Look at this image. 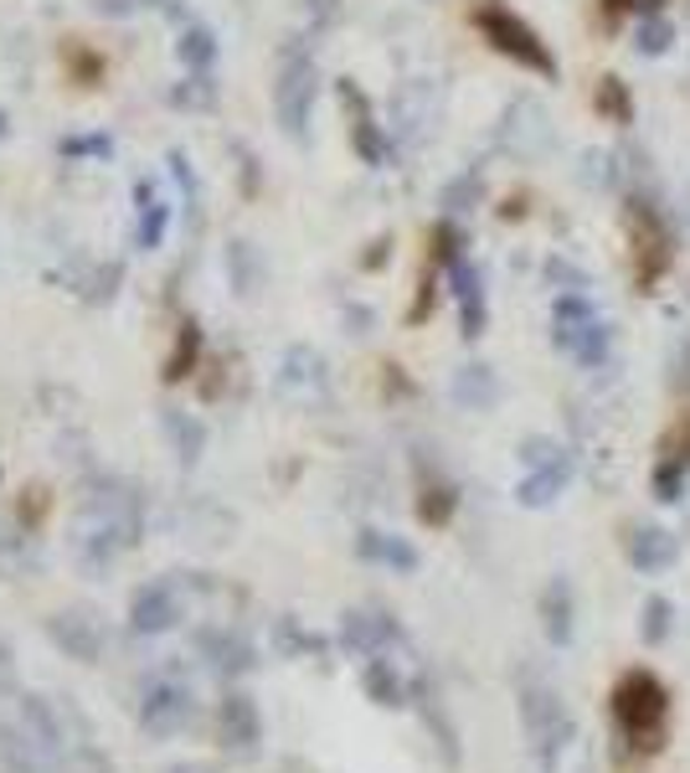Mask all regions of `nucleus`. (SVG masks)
<instances>
[{"label":"nucleus","instance_id":"7","mask_svg":"<svg viewBox=\"0 0 690 773\" xmlns=\"http://www.w3.org/2000/svg\"><path fill=\"white\" fill-rule=\"evenodd\" d=\"M675 552H680V541H675L665 526H639V532L629 536V562L639 573H665L675 562Z\"/></svg>","mask_w":690,"mask_h":773},{"label":"nucleus","instance_id":"13","mask_svg":"<svg viewBox=\"0 0 690 773\" xmlns=\"http://www.w3.org/2000/svg\"><path fill=\"white\" fill-rule=\"evenodd\" d=\"M670 598H644V609H639V635H644V645H665V635H670Z\"/></svg>","mask_w":690,"mask_h":773},{"label":"nucleus","instance_id":"2","mask_svg":"<svg viewBox=\"0 0 690 773\" xmlns=\"http://www.w3.org/2000/svg\"><path fill=\"white\" fill-rule=\"evenodd\" d=\"M552 315H556V346L567 357H577L582 366H598L609 357V331H603L598 310L588 304V295H562Z\"/></svg>","mask_w":690,"mask_h":773},{"label":"nucleus","instance_id":"16","mask_svg":"<svg viewBox=\"0 0 690 773\" xmlns=\"http://www.w3.org/2000/svg\"><path fill=\"white\" fill-rule=\"evenodd\" d=\"M346 103H351V114H355V145H361V155H366V160H381V139H376V129H372L366 99H361L355 88H346Z\"/></svg>","mask_w":690,"mask_h":773},{"label":"nucleus","instance_id":"10","mask_svg":"<svg viewBox=\"0 0 690 773\" xmlns=\"http://www.w3.org/2000/svg\"><path fill=\"white\" fill-rule=\"evenodd\" d=\"M454 289H459V315H464V336L485 331V295H479V274L464 258H454Z\"/></svg>","mask_w":690,"mask_h":773},{"label":"nucleus","instance_id":"4","mask_svg":"<svg viewBox=\"0 0 690 773\" xmlns=\"http://www.w3.org/2000/svg\"><path fill=\"white\" fill-rule=\"evenodd\" d=\"M479 32L505 52V58H515L520 67H531V73H556V62H552V52L536 41V32L526 26L520 16H511V11H500V5H485L479 11Z\"/></svg>","mask_w":690,"mask_h":773},{"label":"nucleus","instance_id":"18","mask_svg":"<svg viewBox=\"0 0 690 773\" xmlns=\"http://www.w3.org/2000/svg\"><path fill=\"white\" fill-rule=\"evenodd\" d=\"M366 686H372V696L381 701V707H402V681H397L381 660H376L372 671H366Z\"/></svg>","mask_w":690,"mask_h":773},{"label":"nucleus","instance_id":"9","mask_svg":"<svg viewBox=\"0 0 690 773\" xmlns=\"http://www.w3.org/2000/svg\"><path fill=\"white\" fill-rule=\"evenodd\" d=\"M541 624H547V639H552V645H573V588H567L562 577L541 594Z\"/></svg>","mask_w":690,"mask_h":773},{"label":"nucleus","instance_id":"15","mask_svg":"<svg viewBox=\"0 0 690 773\" xmlns=\"http://www.w3.org/2000/svg\"><path fill=\"white\" fill-rule=\"evenodd\" d=\"M346 635H351V645H361V650H381V645L392 639V624H387V619H372V614H351Z\"/></svg>","mask_w":690,"mask_h":773},{"label":"nucleus","instance_id":"24","mask_svg":"<svg viewBox=\"0 0 690 773\" xmlns=\"http://www.w3.org/2000/svg\"><path fill=\"white\" fill-rule=\"evenodd\" d=\"M206 52H212V47H206V37L197 32V37H191V58H197V62H206Z\"/></svg>","mask_w":690,"mask_h":773},{"label":"nucleus","instance_id":"17","mask_svg":"<svg viewBox=\"0 0 690 773\" xmlns=\"http://www.w3.org/2000/svg\"><path fill=\"white\" fill-rule=\"evenodd\" d=\"M598 109H603V114H609V120H618V124H629V88H624V83L618 78H603V88H598Z\"/></svg>","mask_w":690,"mask_h":773},{"label":"nucleus","instance_id":"19","mask_svg":"<svg viewBox=\"0 0 690 773\" xmlns=\"http://www.w3.org/2000/svg\"><path fill=\"white\" fill-rule=\"evenodd\" d=\"M165 614H171V609H165V594H160V588L135 598V624H145V629H165V624H171Z\"/></svg>","mask_w":690,"mask_h":773},{"label":"nucleus","instance_id":"5","mask_svg":"<svg viewBox=\"0 0 690 773\" xmlns=\"http://www.w3.org/2000/svg\"><path fill=\"white\" fill-rule=\"evenodd\" d=\"M547 139H552L547 109H541L536 99L511 103V114H505V145L520 150V155H536V150H547Z\"/></svg>","mask_w":690,"mask_h":773},{"label":"nucleus","instance_id":"1","mask_svg":"<svg viewBox=\"0 0 690 773\" xmlns=\"http://www.w3.org/2000/svg\"><path fill=\"white\" fill-rule=\"evenodd\" d=\"M665 716H670V691L650 671H629L613 686V722H618L629 748L654 753L660 737H665Z\"/></svg>","mask_w":690,"mask_h":773},{"label":"nucleus","instance_id":"3","mask_svg":"<svg viewBox=\"0 0 690 773\" xmlns=\"http://www.w3.org/2000/svg\"><path fill=\"white\" fill-rule=\"evenodd\" d=\"M520 716H526V733H531L541 758H556L573 748V716H567V707H562L541 681H531V686L520 691Z\"/></svg>","mask_w":690,"mask_h":773},{"label":"nucleus","instance_id":"14","mask_svg":"<svg viewBox=\"0 0 690 773\" xmlns=\"http://www.w3.org/2000/svg\"><path fill=\"white\" fill-rule=\"evenodd\" d=\"M670 41H675V26L665 16H644V21H639V32H633V47H639L644 58L670 52Z\"/></svg>","mask_w":690,"mask_h":773},{"label":"nucleus","instance_id":"11","mask_svg":"<svg viewBox=\"0 0 690 773\" xmlns=\"http://www.w3.org/2000/svg\"><path fill=\"white\" fill-rule=\"evenodd\" d=\"M361 552L376 557V562H387V568H397V573H413V568H417L413 547H407V541H397V536H381V532L361 536Z\"/></svg>","mask_w":690,"mask_h":773},{"label":"nucleus","instance_id":"22","mask_svg":"<svg viewBox=\"0 0 690 773\" xmlns=\"http://www.w3.org/2000/svg\"><path fill=\"white\" fill-rule=\"evenodd\" d=\"M449 506H454V500H449V490H428V500H423V521H443V515H449Z\"/></svg>","mask_w":690,"mask_h":773},{"label":"nucleus","instance_id":"8","mask_svg":"<svg viewBox=\"0 0 690 773\" xmlns=\"http://www.w3.org/2000/svg\"><path fill=\"white\" fill-rule=\"evenodd\" d=\"M567 475H573V459H556V464H541V470H531V475L520 479V506H552L556 496H562V485H567Z\"/></svg>","mask_w":690,"mask_h":773},{"label":"nucleus","instance_id":"21","mask_svg":"<svg viewBox=\"0 0 690 773\" xmlns=\"http://www.w3.org/2000/svg\"><path fill=\"white\" fill-rule=\"evenodd\" d=\"M547 274H552V284H573V295H577V289H588V278L577 274L573 263H562V258H556V263H547Z\"/></svg>","mask_w":690,"mask_h":773},{"label":"nucleus","instance_id":"12","mask_svg":"<svg viewBox=\"0 0 690 773\" xmlns=\"http://www.w3.org/2000/svg\"><path fill=\"white\" fill-rule=\"evenodd\" d=\"M459 402H469V408H490L494 397H500V387H494L490 366H464V377H459Z\"/></svg>","mask_w":690,"mask_h":773},{"label":"nucleus","instance_id":"20","mask_svg":"<svg viewBox=\"0 0 690 773\" xmlns=\"http://www.w3.org/2000/svg\"><path fill=\"white\" fill-rule=\"evenodd\" d=\"M520 459H526L531 470H541V464H556V459H567V454L556 449L552 438H526V444H520Z\"/></svg>","mask_w":690,"mask_h":773},{"label":"nucleus","instance_id":"6","mask_svg":"<svg viewBox=\"0 0 690 773\" xmlns=\"http://www.w3.org/2000/svg\"><path fill=\"white\" fill-rule=\"evenodd\" d=\"M310 93H315V73H310V62H289L284 67V83H278V120L289 135L304 129V114H310Z\"/></svg>","mask_w":690,"mask_h":773},{"label":"nucleus","instance_id":"23","mask_svg":"<svg viewBox=\"0 0 690 773\" xmlns=\"http://www.w3.org/2000/svg\"><path fill=\"white\" fill-rule=\"evenodd\" d=\"M613 5H629L639 16H660V0H613Z\"/></svg>","mask_w":690,"mask_h":773}]
</instances>
